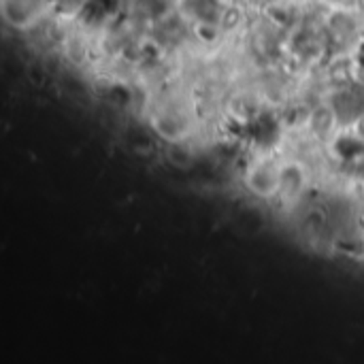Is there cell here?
<instances>
[{
	"label": "cell",
	"mask_w": 364,
	"mask_h": 364,
	"mask_svg": "<svg viewBox=\"0 0 364 364\" xmlns=\"http://www.w3.org/2000/svg\"><path fill=\"white\" fill-rule=\"evenodd\" d=\"M282 175L284 160L271 151H256L243 166L241 183L252 198L260 203H273L282 198Z\"/></svg>",
	"instance_id": "6da1fadb"
},
{
	"label": "cell",
	"mask_w": 364,
	"mask_h": 364,
	"mask_svg": "<svg viewBox=\"0 0 364 364\" xmlns=\"http://www.w3.org/2000/svg\"><path fill=\"white\" fill-rule=\"evenodd\" d=\"M151 132L164 143H186L194 136V119L190 117L188 109L177 105H162L151 109L149 117Z\"/></svg>",
	"instance_id": "7a4b0ae2"
},
{
	"label": "cell",
	"mask_w": 364,
	"mask_h": 364,
	"mask_svg": "<svg viewBox=\"0 0 364 364\" xmlns=\"http://www.w3.org/2000/svg\"><path fill=\"white\" fill-rule=\"evenodd\" d=\"M0 9L2 19L11 28L28 32L51 11V0H0Z\"/></svg>",
	"instance_id": "3957f363"
},
{
	"label": "cell",
	"mask_w": 364,
	"mask_h": 364,
	"mask_svg": "<svg viewBox=\"0 0 364 364\" xmlns=\"http://www.w3.org/2000/svg\"><path fill=\"white\" fill-rule=\"evenodd\" d=\"M166 160L173 168H179V171H188L192 168L196 156H194V149L190 145V141L186 143H168L166 145Z\"/></svg>",
	"instance_id": "277c9868"
}]
</instances>
